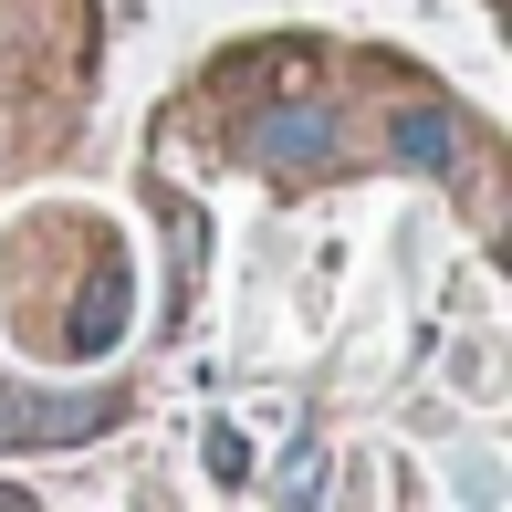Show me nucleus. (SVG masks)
<instances>
[{
    "mask_svg": "<svg viewBox=\"0 0 512 512\" xmlns=\"http://www.w3.org/2000/svg\"><path fill=\"white\" fill-rule=\"evenodd\" d=\"M387 147H398L408 168H450V157H460V126L439 105H408V115H387Z\"/></svg>",
    "mask_w": 512,
    "mask_h": 512,
    "instance_id": "f03ea898",
    "label": "nucleus"
},
{
    "mask_svg": "<svg viewBox=\"0 0 512 512\" xmlns=\"http://www.w3.org/2000/svg\"><path fill=\"white\" fill-rule=\"evenodd\" d=\"M324 147H335V115L324 105H283V115L251 126V157H262V168H314Z\"/></svg>",
    "mask_w": 512,
    "mask_h": 512,
    "instance_id": "f257e3e1",
    "label": "nucleus"
},
{
    "mask_svg": "<svg viewBox=\"0 0 512 512\" xmlns=\"http://www.w3.org/2000/svg\"><path fill=\"white\" fill-rule=\"evenodd\" d=\"M314 492H324V450L304 439V450L283 460V481H272V502H314Z\"/></svg>",
    "mask_w": 512,
    "mask_h": 512,
    "instance_id": "7ed1b4c3",
    "label": "nucleus"
},
{
    "mask_svg": "<svg viewBox=\"0 0 512 512\" xmlns=\"http://www.w3.org/2000/svg\"><path fill=\"white\" fill-rule=\"evenodd\" d=\"M209 471H220V481H251V450H241V429H209Z\"/></svg>",
    "mask_w": 512,
    "mask_h": 512,
    "instance_id": "20e7f679",
    "label": "nucleus"
}]
</instances>
